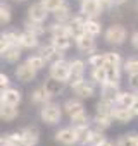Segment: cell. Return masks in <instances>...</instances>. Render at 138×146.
<instances>
[{"label": "cell", "instance_id": "6da1fadb", "mask_svg": "<svg viewBox=\"0 0 138 146\" xmlns=\"http://www.w3.org/2000/svg\"><path fill=\"white\" fill-rule=\"evenodd\" d=\"M62 115H64L62 105H59V103L54 102V100L38 108V119H40V122L45 124V125H48V127L59 125L60 120H62Z\"/></svg>", "mask_w": 138, "mask_h": 146}, {"label": "cell", "instance_id": "7a4b0ae2", "mask_svg": "<svg viewBox=\"0 0 138 146\" xmlns=\"http://www.w3.org/2000/svg\"><path fill=\"white\" fill-rule=\"evenodd\" d=\"M104 40L111 46H123L128 41V29L121 23H112L104 31Z\"/></svg>", "mask_w": 138, "mask_h": 146}, {"label": "cell", "instance_id": "3957f363", "mask_svg": "<svg viewBox=\"0 0 138 146\" xmlns=\"http://www.w3.org/2000/svg\"><path fill=\"white\" fill-rule=\"evenodd\" d=\"M48 76L69 83V78H71V60H67L66 57H60V58L50 62L48 64Z\"/></svg>", "mask_w": 138, "mask_h": 146}, {"label": "cell", "instance_id": "277c9868", "mask_svg": "<svg viewBox=\"0 0 138 146\" xmlns=\"http://www.w3.org/2000/svg\"><path fill=\"white\" fill-rule=\"evenodd\" d=\"M86 65H88L86 60H83V58H80V57L71 58V78H69V88H71V90L86 79V78H85Z\"/></svg>", "mask_w": 138, "mask_h": 146}, {"label": "cell", "instance_id": "5b68a950", "mask_svg": "<svg viewBox=\"0 0 138 146\" xmlns=\"http://www.w3.org/2000/svg\"><path fill=\"white\" fill-rule=\"evenodd\" d=\"M54 141L57 144H62V146H76L78 144L76 129L73 125H66V127L57 129L54 134Z\"/></svg>", "mask_w": 138, "mask_h": 146}, {"label": "cell", "instance_id": "8992f818", "mask_svg": "<svg viewBox=\"0 0 138 146\" xmlns=\"http://www.w3.org/2000/svg\"><path fill=\"white\" fill-rule=\"evenodd\" d=\"M14 76H16V79H17L19 83L28 84V83H33V81L36 79L38 70H36L35 67H31V65L24 60V62H19L17 67L14 69Z\"/></svg>", "mask_w": 138, "mask_h": 146}, {"label": "cell", "instance_id": "52a82bcc", "mask_svg": "<svg viewBox=\"0 0 138 146\" xmlns=\"http://www.w3.org/2000/svg\"><path fill=\"white\" fill-rule=\"evenodd\" d=\"M26 12H28V17L36 21V23H47V19L50 16L48 9L45 7V4L42 2V0H35V2H31Z\"/></svg>", "mask_w": 138, "mask_h": 146}, {"label": "cell", "instance_id": "ba28073f", "mask_svg": "<svg viewBox=\"0 0 138 146\" xmlns=\"http://www.w3.org/2000/svg\"><path fill=\"white\" fill-rule=\"evenodd\" d=\"M78 12L83 14L85 17H100L104 14L98 0H80Z\"/></svg>", "mask_w": 138, "mask_h": 146}, {"label": "cell", "instance_id": "9c48e42d", "mask_svg": "<svg viewBox=\"0 0 138 146\" xmlns=\"http://www.w3.org/2000/svg\"><path fill=\"white\" fill-rule=\"evenodd\" d=\"M21 102H23V91H21L19 88L9 86V88L2 90V93H0V103L19 107V105H21Z\"/></svg>", "mask_w": 138, "mask_h": 146}, {"label": "cell", "instance_id": "30bf717a", "mask_svg": "<svg viewBox=\"0 0 138 146\" xmlns=\"http://www.w3.org/2000/svg\"><path fill=\"white\" fill-rule=\"evenodd\" d=\"M73 93H74V96H78L81 100H90L97 95V84L92 79H85L83 83H80L78 86L73 88Z\"/></svg>", "mask_w": 138, "mask_h": 146}, {"label": "cell", "instance_id": "8fae6325", "mask_svg": "<svg viewBox=\"0 0 138 146\" xmlns=\"http://www.w3.org/2000/svg\"><path fill=\"white\" fill-rule=\"evenodd\" d=\"M74 45H76L78 52L85 53L86 57L97 52V41H95V36L86 35V33H85L83 36H80V38H76V40H74Z\"/></svg>", "mask_w": 138, "mask_h": 146}, {"label": "cell", "instance_id": "7c38bea8", "mask_svg": "<svg viewBox=\"0 0 138 146\" xmlns=\"http://www.w3.org/2000/svg\"><path fill=\"white\" fill-rule=\"evenodd\" d=\"M43 88L47 90V93H48L52 98H55V96H60V95L66 91V88H69V83L48 76V78L45 79V83H43Z\"/></svg>", "mask_w": 138, "mask_h": 146}, {"label": "cell", "instance_id": "4fadbf2b", "mask_svg": "<svg viewBox=\"0 0 138 146\" xmlns=\"http://www.w3.org/2000/svg\"><path fill=\"white\" fill-rule=\"evenodd\" d=\"M85 21H86V17L83 14H80V12L74 14L71 19H69L67 26H69V35L73 36V40H76V38L85 35Z\"/></svg>", "mask_w": 138, "mask_h": 146}, {"label": "cell", "instance_id": "5bb4252c", "mask_svg": "<svg viewBox=\"0 0 138 146\" xmlns=\"http://www.w3.org/2000/svg\"><path fill=\"white\" fill-rule=\"evenodd\" d=\"M23 50H38V46L42 45L40 43V36H36L35 33L31 31H21V36H19V43H17Z\"/></svg>", "mask_w": 138, "mask_h": 146}, {"label": "cell", "instance_id": "9a60e30c", "mask_svg": "<svg viewBox=\"0 0 138 146\" xmlns=\"http://www.w3.org/2000/svg\"><path fill=\"white\" fill-rule=\"evenodd\" d=\"M62 108H64V113L71 119V117H74L76 113H80V112L85 110V103H83L81 98L73 96V98H67V100L62 103Z\"/></svg>", "mask_w": 138, "mask_h": 146}, {"label": "cell", "instance_id": "2e32d148", "mask_svg": "<svg viewBox=\"0 0 138 146\" xmlns=\"http://www.w3.org/2000/svg\"><path fill=\"white\" fill-rule=\"evenodd\" d=\"M19 36H21V31L11 28V29H5L2 35H0V53L4 50H7L11 45H17L19 43Z\"/></svg>", "mask_w": 138, "mask_h": 146}, {"label": "cell", "instance_id": "e0dca14e", "mask_svg": "<svg viewBox=\"0 0 138 146\" xmlns=\"http://www.w3.org/2000/svg\"><path fill=\"white\" fill-rule=\"evenodd\" d=\"M121 91H123V90H121L119 83L107 81L105 84H102V86H100V98H104V100H109V102H114V103H116V100H117V96H119V93H121Z\"/></svg>", "mask_w": 138, "mask_h": 146}, {"label": "cell", "instance_id": "ac0fdd59", "mask_svg": "<svg viewBox=\"0 0 138 146\" xmlns=\"http://www.w3.org/2000/svg\"><path fill=\"white\" fill-rule=\"evenodd\" d=\"M54 98L47 93V90L43 88V84L42 86H38V88H35L31 93H29V103L31 105H35V107H43L45 103H48V102H52Z\"/></svg>", "mask_w": 138, "mask_h": 146}, {"label": "cell", "instance_id": "d6986e66", "mask_svg": "<svg viewBox=\"0 0 138 146\" xmlns=\"http://www.w3.org/2000/svg\"><path fill=\"white\" fill-rule=\"evenodd\" d=\"M114 120L117 122V124H129V122H133L135 119H136V115H135V112H133V108H129V107H121V105H116L114 107Z\"/></svg>", "mask_w": 138, "mask_h": 146}, {"label": "cell", "instance_id": "ffe728a7", "mask_svg": "<svg viewBox=\"0 0 138 146\" xmlns=\"http://www.w3.org/2000/svg\"><path fill=\"white\" fill-rule=\"evenodd\" d=\"M2 60L5 64H11V65H17L23 58V48L19 45H11L7 50H4L2 53Z\"/></svg>", "mask_w": 138, "mask_h": 146}, {"label": "cell", "instance_id": "44dd1931", "mask_svg": "<svg viewBox=\"0 0 138 146\" xmlns=\"http://www.w3.org/2000/svg\"><path fill=\"white\" fill-rule=\"evenodd\" d=\"M38 53L43 55V57L47 58L48 64L54 62V60H57V58H60V57H64V52L57 50L55 45H54L52 41H48V43H42V45L38 46Z\"/></svg>", "mask_w": 138, "mask_h": 146}, {"label": "cell", "instance_id": "7402d4cb", "mask_svg": "<svg viewBox=\"0 0 138 146\" xmlns=\"http://www.w3.org/2000/svg\"><path fill=\"white\" fill-rule=\"evenodd\" d=\"M90 79L100 88L102 84H105L109 81V72H107V65L102 67H92L90 69Z\"/></svg>", "mask_w": 138, "mask_h": 146}, {"label": "cell", "instance_id": "603a6c76", "mask_svg": "<svg viewBox=\"0 0 138 146\" xmlns=\"http://www.w3.org/2000/svg\"><path fill=\"white\" fill-rule=\"evenodd\" d=\"M17 117H19V107L0 103V119H2V122L11 124V122H14Z\"/></svg>", "mask_w": 138, "mask_h": 146}, {"label": "cell", "instance_id": "cb8c5ba5", "mask_svg": "<svg viewBox=\"0 0 138 146\" xmlns=\"http://www.w3.org/2000/svg\"><path fill=\"white\" fill-rule=\"evenodd\" d=\"M23 26H24L26 31H31V33H35L36 36H40V38H42L45 33H48V26H45V23H36V21L29 19L28 16H26V19L23 21Z\"/></svg>", "mask_w": 138, "mask_h": 146}, {"label": "cell", "instance_id": "d4e9b609", "mask_svg": "<svg viewBox=\"0 0 138 146\" xmlns=\"http://www.w3.org/2000/svg\"><path fill=\"white\" fill-rule=\"evenodd\" d=\"M23 136H24V141L28 146H36L40 143V129L36 125H26L21 129Z\"/></svg>", "mask_w": 138, "mask_h": 146}, {"label": "cell", "instance_id": "484cf974", "mask_svg": "<svg viewBox=\"0 0 138 146\" xmlns=\"http://www.w3.org/2000/svg\"><path fill=\"white\" fill-rule=\"evenodd\" d=\"M85 33L95 36V38L104 35V26L98 21V17H86V21H85Z\"/></svg>", "mask_w": 138, "mask_h": 146}, {"label": "cell", "instance_id": "4316f807", "mask_svg": "<svg viewBox=\"0 0 138 146\" xmlns=\"http://www.w3.org/2000/svg\"><path fill=\"white\" fill-rule=\"evenodd\" d=\"M114 107H116L114 102H109V100L100 98V100L95 103V113L105 115V117H112V115H114ZM112 119H114V117H112Z\"/></svg>", "mask_w": 138, "mask_h": 146}, {"label": "cell", "instance_id": "83f0119b", "mask_svg": "<svg viewBox=\"0 0 138 146\" xmlns=\"http://www.w3.org/2000/svg\"><path fill=\"white\" fill-rule=\"evenodd\" d=\"M74 14H73V7H71V4H64L62 7H59L55 12H52V17H54V21H60V23H69V19H71Z\"/></svg>", "mask_w": 138, "mask_h": 146}, {"label": "cell", "instance_id": "f1b7e54d", "mask_svg": "<svg viewBox=\"0 0 138 146\" xmlns=\"http://www.w3.org/2000/svg\"><path fill=\"white\" fill-rule=\"evenodd\" d=\"M50 41L55 45V48H57V50H60V52H64V53H66L69 48L73 46V41H74V40H73V36H71V35H62V36H52V38H50Z\"/></svg>", "mask_w": 138, "mask_h": 146}, {"label": "cell", "instance_id": "f546056e", "mask_svg": "<svg viewBox=\"0 0 138 146\" xmlns=\"http://www.w3.org/2000/svg\"><path fill=\"white\" fill-rule=\"evenodd\" d=\"M136 96H138V93H136V91H133V90H124V91H121V93H119V96H117V100H116V105L129 107V108H131V105L135 103Z\"/></svg>", "mask_w": 138, "mask_h": 146}, {"label": "cell", "instance_id": "4dcf8cb0", "mask_svg": "<svg viewBox=\"0 0 138 146\" xmlns=\"http://www.w3.org/2000/svg\"><path fill=\"white\" fill-rule=\"evenodd\" d=\"M112 122H114L112 117H105V115H98V113H95V115H93V120H92V127H95V129L105 132L107 129L112 127Z\"/></svg>", "mask_w": 138, "mask_h": 146}, {"label": "cell", "instance_id": "1f68e13d", "mask_svg": "<svg viewBox=\"0 0 138 146\" xmlns=\"http://www.w3.org/2000/svg\"><path fill=\"white\" fill-rule=\"evenodd\" d=\"M62 35H69V26L67 23H60V21H54L52 24H48V36H62Z\"/></svg>", "mask_w": 138, "mask_h": 146}, {"label": "cell", "instance_id": "d6a6232c", "mask_svg": "<svg viewBox=\"0 0 138 146\" xmlns=\"http://www.w3.org/2000/svg\"><path fill=\"white\" fill-rule=\"evenodd\" d=\"M123 70H124L126 76L138 74V55H131V57L124 58V62H123Z\"/></svg>", "mask_w": 138, "mask_h": 146}, {"label": "cell", "instance_id": "836d02e7", "mask_svg": "<svg viewBox=\"0 0 138 146\" xmlns=\"http://www.w3.org/2000/svg\"><path fill=\"white\" fill-rule=\"evenodd\" d=\"M69 120H71V125H74V127H81V125H92L93 117H92L86 110H83V112L76 113L74 117H71Z\"/></svg>", "mask_w": 138, "mask_h": 146}, {"label": "cell", "instance_id": "e575fe53", "mask_svg": "<svg viewBox=\"0 0 138 146\" xmlns=\"http://www.w3.org/2000/svg\"><path fill=\"white\" fill-rule=\"evenodd\" d=\"M26 62H28L31 67H35L38 72H40V70H43L45 67H48L47 58H45L43 55H40V53H31L29 57H26Z\"/></svg>", "mask_w": 138, "mask_h": 146}, {"label": "cell", "instance_id": "d590c367", "mask_svg": "<svg viewBox=\"0 0 138 146\" xmlns=\"http://www.w3.org/2000/svg\"><path fill=\"white\" fill-rule=\"evenodd\" d=\"M117 146H138V134L136 132H126V134H119L116 139Z\"/></svg>", "mask_w": 138, "mask_h": 146}, {"label": "cell", "instance_id": "8d00e7d4", "mask_svg": "<svg viewBox=\"0 0 138 146\" xmlns=\"http://www.w3.org/2000/svg\"><path fill=\"white\" fill-rule=\"evenodd\" d=\"M74 129H76V136H78V144L86 146L88 139H90V134H92V125H81V127H74Z\"/></svg>", "mask_w": 138, "mask_h": 146}, {"label": "cell", "instance_id": "74e56055", "mask_svg": "<svg viewBox=\"0 0 138 146\" xmlns=\"http://www.w3.org/2000/svg\"><path fill=\"white\" fill-rule=\"evenodd\" d=\"M12 23V9L7 4H0V24L2 26H9Z\"/></svg>", "mask_w": 138, "mask_h": 146}, {"label": "cell", "instance_id": "f35d334b", "mask_svg": "<svg viewBox=\"0 0 138 146\" xmlns=\"http://www.w3.org/2000/svg\"><path fill=\"white\" fill-rule=\"evenodd\" d=\"M86 64H88L90 69H92V67H102V65H105V52H104V53L95 52V53L88 55V57H86Z\"/></svg>", "mask_w": 138, "mask_h": 146}, {"label": "cell", "instance_id": "ab89813d", "mask_svg": "<svg viewBox=\"0 0 138 146\" xmlns=\"http://www.w3.org/2000/svg\"><path fill=\"white\" fill-rule=\"evenodd\" d=\"M123 62H124V58L121 57L119 52H114V50L105 52V65H121L123 67Z\"/></svg>", "mask_w": 138, "mask_h": 146}, {"label": "cell", "instance_id": "60d3db41", "mask_svg": "<svg viewBox=\"0 0 138 146\" xmlns=\"http://www.w3.org/2000/svg\"><path fill=\"white\" fill-rule=\"evenodd\" d=\"M107 72H109V81L121 83V74L124 72L121 65H107Z\"/></svg>", "mask_w": 138, "mask_h": 146}, {"label": "cell", "instance_id": "b9f144b4", "mask_svg": "<svg viewBox=\"0 0 138 146\" xmlns=\"http://www.w3.org/2000/svg\"><path fill=\"white\" fill-rule=\"evenodd\" d=\"M42 2L45 4V7H47L48 12L52 14V12H55L59 7H62V5L66 4V0H42Z\"/></svg>", "mask_w": 138, "mask_h": 146}, {"label": "cell", "instance_id": "7bdbcfd3", "mask_svg": "<svg viewBox=\"0 0 138 146\" xmlns=\"http://www.w3.org/2000/svg\"><path fill=\"white\" fill-rule=\"evenodd\" d=\"M128 86H129V90H133V91L138 93V74L128 76Z\"/></svg>", "mask_w": 138, "mask_h": 146}, {"label": "cell", "instance_id": "ee69618b", "mask_svg": "<svg viewBox=\"0 0 138 146\" xmlns=\"http://www.w3.org/2000/svg\"><path fill=\"white\" fill-rule=\"evenodd\" d=\"M9 86H11V78L5 74V72H0V88L5 90V88H9Z\"/></svg>", "mask_w": 138, "mask_h": 146}, {"label": "cell", "instance_id": "f6af8a7d", "mask_svg": "<svg viewBox=\"0 0 138 146\" xmlns=\"http://www.w3.org/2000/svg\"><path fill=\"white\" fill-rule=\"evenodd\" d=\"M129 43H131L133 50H136V52H138V29L131 33V36H129Z\"/></svg>", "mask_w": 138, "mask_h": 146}, {"label": "cell", "instance_id": "bcb514c9", "mask_svg": "<svg viewBox=\"0 0 138 146\" xmlns=\"http://www.w3.org/2000/svg\"><path fill=\"white\" fill-rule=\"evenodd\" d=\"M97 146H117V144H116V141H112V139H109V137H104Z\"/></svg>", "mask_w": 138, "mask_h": 146}, {"label": "cell", "instance_id": "7dc6e473", "mask_svg": "<svg viewBox=\"0 0 138 146\" xmlns=\"http://www.w3.org/2000/svg\"><path fill=\"white\" fill-rule=\"evenodd\" d=\"M131 108H133V112H135V115H136V119H138V96H136V100H135V103L131 105Z\"/></svg>", "mask_w": 138, "mask_h": 146}, {"label": "cell", "instance_id": "c3c4849f", "mask_svg": "<svg viewBox=\"0 0 138 146\" xmlns=\"http://www.w3.org/2000/svg\"><path fill=\"white\" fill-rule=\"evenodd\" d=\"M112 2H114V7H123L128 0H112Z\"/></svg>", "mask_w": 138, "mask_h": 146}, {"label": "cell", "instance_id": "681fc988", "mask_svg": "<svg viewBox=\"0 0 138 146\" xmlns=\"http://www.w3.org/2000/svg\"><path fill=\"white\" fill-rule=\"evenodd\" d=\"M12 2H16V4H23V2H26V0H12Z\"/></svg>", "mask_w": 138, "mask_h": 146}, {"label": "cell", "instance_id": "f907efd6", "mask_svg": "<svg viewBox=\"0 0 138 146\" xmlns=\"http://www.w3.org/2000/svg\"><path fill=\"white\" fill-rule=\"evenodd\" d=\"M135 7H136V12H138V0H136V4H135Z\"/></svg>", "mask_w": 138, "mask_h": 146}]
</instances>
